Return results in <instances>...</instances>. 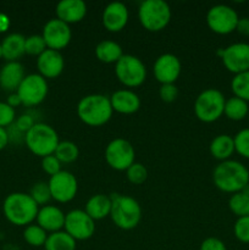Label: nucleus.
Masks as SVG:
<instances>
[{
  "mask_svg": "<svg viewBox=\"0 0 249 250\" xmlns=\"http://www.w3.org/2000/svg\"><path fill=\"white\" fill-rule=\"evenodd\" d=\"M228 208L236 216H249V195L244 192L234 193L229 198Z\"/></svg>",
  "mask_w": 249,
  "mask_h": 250,
  "instance_id": "32",
  "label": "nucleus"
},
{
  "mask_svg": "<svg viewBox=\"0 0 249 250\" xmlns=\"http://www.w3.org/2000/svg\"><path fill=\"white\" fill-rule=\"evenodd\" d=\"M212 181L217 189L225 193L242 192L249 183V171L237 160L221 161L212 171Z\"/></svg>",
  "mask_w": 249,
  "mask_h": 250,
  "instance_id": "1",
  "label": "nucleus"
},
{
  "mask_svg": "<svg viewBox=\"0 0 249 250\" xmlns=\"http://www.w3.org/2000/svg\"><path fill=\"white\" fill-rule=\"evenodd\" d=\"M2 58V49H1V44H0V59Z\"/></svg>",
  "mask_w": 249,
  "mask_h": 250,
  "instance_id": "47",
  "label": "nucleus"
},
{
  "mask_svg": "<svg viewBox=\"0 0 249 250\" xmlns=\"http://www.w3.org/2000/svg\"><path fill=\"white\" fill-rule=\"evenodd\" d=\"M224 115H226L227 119L232 120V121H242L243 119H246L247 115H249L248 103L233 95V97L226 99Z\"/></svg>",
  "mask_w": 249,
  "mask_h": 250,
  "instance_id": "28",
  "label": "nucleus"
},
{
  "mask_svg": "<svg viewBox=\"0 0 249 250\" xmlns=\"http://www.w3.org/2000/svg\"><path fill=\"white\" fill-rule=\"evenodd\" d=\"M9 142H10V137H9V132H7V129L0 127V150L6 148Z\"/></svg>",
  "mask_w": 249,
  "mask_h": 250,
  "instance_id": "44",
  "label": "nucleus"
},
{
  "mask_svg": "<svg viewBox=\"0 0 249 250\" xmlns=\"http://www.w3.org/2000/svg\"><path fill=\"white\" fill-rule=\"evenodd\" d=\"M63 229L76 242L87 241L94 234L95 221L84 210L75 209L66 214Z\"/></svg>",
  "mask_w": 249,
  "mask_h": 250,
  "instance_id": "12",
  "label": "nucleus"
},
{
  "mask_svg": "<svg viewBox=\"0 0 249 250\" xmlns=\"http://www.w3.org/2000/svg\"><path fill=\"white\" fill-rule=\"evenodd\" d=\"M98 60L104 63H116L124 55L121 45L114 41H102L95 46Z\"/></svg>",
  "mask_w": 249,
  "mask_h": 250,
  "instance_id": "26",
  "label": "nucleus"
},
{
  "mask_svg": "<svg viewBox=\"0 0 249 250\" xmlns=\"http://www.w3.org/2000/svg\"><path fill=\"white\" fill-rule=\"evenodd\" d=\"M222 63L229 72L238 73L249 71V44L233 43L219 50Z\"/></svg>",
  "mask_w": 249,
  "mask_h": 250,
  "instance_id": "14",
  "label": "nucleus"
},
{
  "mask_svg": "<svg viewBox=\"0 0 249 250\" xmlns=\"http://www.w3.org/2000/svg\"><path fill=\"white\" fill-rule=\"evenodd\" d=\"M65 216L62 210L55 205H44L39 208L37 215V225L41 226L48 233L61 231L65 226Z\"/></svg>",
  "mask_w": 249,
  "mask_h": 250,
  "instance_id": "19",
  "label": "nucleus"
},
{
  "mask_svg": "<svg viewBox=\"0 0 249 250\" xmlns=\"http://www.w3.org/2000/svg\"><path fill=\"white\" fill-rule=\"evenodd\" d=\"M84 211L94 221L103 220L106 216H110V211H111V198L105 194L93 195L85 203Z\"/></svg>",
  "mask_w": 249,
  "mask_h": 250,
  "instance_id": "24",
  "label": "nucleus"
},
{
  "mask_svg": "<svg viewBox=\"0 0 249 250\" xmlns=\"http://www.w3.org/2000/svg\"><path fill=\"white\" fill-rule=\"evenodd\" d=\"M210 154L214 156L216 160L226 161L229 160L232 154L236 151L234 149V141L233 137L229 134H219L215 137L210 143Z\"/></svg>",
  "mask_w": 249,
  "mask_h": 250,
  "instance_id": "25",
  "label": "nucleus"
},
{
  "mask_svg": "<svg viewBox=\"0 0 249 250\" xmlns=\"http://www.w3.org/2000/svg\"><path fill=\"white\" fill-rule=\"evenodd\" d=\"M142 26L149 32H160L171 20V7L164 0H144L138 9Z\"/></svg>",
  "mask_w": 249,
  "mask_h": 250,
  "instance_id": "6",
  "label": "nucleus"
},
{
  "mask_svg": "<svg viewBox=\"0 0 249 250\" xmlns=\"http://www.w3.org/2000/svg\"><path fill=\"white\" fill-rule=\"evenodd\" d=\"M29 195L33 198L37 204L42 205V207L46 205L51 200L50 189H49V185L46 182H37L36 185H33Z\"/></svg>",
  "mask_w": 249,
  "mask_h": 250,
  "instance_id": "35",
  "label": "nucleus"
},
{
  "mask_svg": "<svg viewBox=\"0 0 249 250\" xmlns=\"http://www.w3.org/2000/svg\"><path fill=\"white\" fill-rule=\"evenodd\" d=\"M54 155L59 159L61 164H71L77 160L80 150H78L77 144H75L73 142L62 141L56 146Z\"/></svg>",
  "mask_w": 249,
  "mask_h": 250,
  "instance_id": "29",
  "label": "nucleus"
},
{
  "mask_svg": "<svg viewBox=\"0 0 249 250\" xmlns=\"http://www.w3.org/2000/svg\"><path fill=\"white\" fill-rule=\"evenodd\" d=\"M10 28V19L7 15L0 12V33H4Z\"/></svg>",
  "mask_w": 249,
  "mask_h": 250,
  "instance_id": "45",
  "label": "nucleus"
},
{
  "mask_svg": "<svg viewBox=\"0 0 249 250\" xmlns=\"http://www.w3.org/2000/svg\"><path fill=\"white\" fill-rule=\"evenodd\" d=\"M42 168L49 176H54L61 171V163L55 155H48L45 158H42Z\"/></svg>",
  "mask_w": 249,
  "mask_h": 250,
  "instance_id": "39",
  "label": "nucleus"
},
{
  "mask_svg": "<svg viewBox=\"0 0 249 250\" xmlns=\"http://www.w3.org/2000/svg\"><path fill=\"white\" fill-rule=\"evenodd\" d=\"M248 185H249V183H248Z\"/></svg>",
  "mask_w": 249,
  "mask_h": 250,
  "instance_id": "48",
  "label": "nucleus"
},
{
  "mask_svg": "<svg viewBox=\"0 0 249 250\" xmlns=\"http://www.w3.org/2000/svg\"><path fill=\"white\" fill-rule=\"evenodd\" d=\"M136 151L133 146L124 138H115L105 148V160L116 171H126L134 164Z\"/></svg>",
  "mask_w": 249,
  "mask_h": 250,
  "instance_id": "10",
  "label": "nucleus"
},
{
  "mask_svg": "<svg viewBox=\"0 0 249 250\" xmlns=\"http://www.w3.org/2000/svg\"><path fill=\"white\" fill-rule=\"evenodd\" d=\"M46 44L44 42L42 34H33L26 38L24 42V53L29 55L39 56L42 53L46 50Z\"/></svg>",
  "mask_w": 249,
  "mask_h": 250,
  "instance_id": "34",
  "label": "nucleus"
},
{
  "mask_svg": "<svg viewBox=\"0 0 249 250\" xmlns=\"http://www.w3.org/2000/svg\"><path fill=\"white\" fill-rule=\"evenodd\" d=\"M51 199L58 203H68L76 197L78 190V182L73 173L62 171L51 176L48 182Z\"/></svg>",
  "mask_w": 249,
  "mask_h": 250,
  "instance_id": "13",
  "label": "nucleus"
},
{
  "mask_svg": "<svg viewBox=\"0 0 249 250\" xmlns=\"http://www.w3.org/2000/svg\"><path fill=\"white\" fill-rule=\"evenodd\" d=\"M199 250H227L226 244L216 237H209L200 244Z\"/></svg>",
  "mask_w": 249,
  "mask_h": 250,
  "instance_id": "42",
  "label": "nucleus"
},
{
  "mask_svg": "<svg viewBox=\"0 0 249 250\" xmlns=\"http://www.w3.org/2000/svg\"><path fill=\"white\" fill-rule=\"evenodd\" d=\"M234 237L242 243H249V216L238 217L233 226Z\"/></svg>",
  "mask_w": 249,
  "mask_h": 250,
  "instance_id": "37",
  "label": "nucleus"
},
{
  "mask_svg": "<svg viewBox=\"0 0 249 250\" xmlns=\"http://www.w3.org/2000/svg\"><path fill=\"white\" fill-rule=\"evenodd\" d=\"M46 48L60 51L70 44L72 38L70 24L65 23L59 19H51L44 24L42 33Z\"/></svg>",
  "mask_w": 249,
  "mask_h": 250,
  "instance_id": "15",
  "label": "nucleus"
},
{
  "mask_svg": "<svg viewBox=\"0 0 249 250\" xmlns=\"http://www.w3.org/2000/svg\"><path fill=\"white\" fill-rule=\"evenodd\" d=\"M56 19L65 23H77L87 15V5L83 0H61L55 7Z\"/></svg>",
  "mask_w": 249,
  "mask_h": 250,
  "instance_id": "20",
  "label": "nucleus"
},
{
  "mask_svg": "<svg viewBox=\"0 0 249 250\" xmlns=\"http://www.w3.org/2000/svg\"><path fill=\"white\" fill-rule=\"evenodd\" d=\"M115 75L126 87H139L146 78V67L143 61L137 56L124 54L115 63Z\"/></svg>",
  "mask_w": 249,
  "mask_h": 250,
  "instance_id": "8",
  "label": "nucleus"
},
{
  "mask_svg": "<svg viewBox=\"0 0 249 250\" xmlns=\"http://www.w3.org/2000/svg\"><path fill=\"white\" fill-rule=\"evenodd\" d=\"M231 89L234 97L249 102V71L234 75L231 81Z\"/></svg>",
  "mask_w": 249,
  "mask_h": 250,
  "instance_id": "31",
  "label": "nucleus"
},
{
  "mask_svg": "<svg viewBox=\"0 0 249 250\" xmlns=\"http://www.w3.org/2000/svg\"><path fill=\"white\" fill-rule=\"evenodd\" d=\"M239 21L236 10L225 4L214 5L208 10L207 23L208 27L216 34H229L236 31Z\"/></svg>",
  "mask_w": 249,
  "mask_h": 250,
  "instance_id": "11",
  "label": "nucleus"
},
{
  "mask_svg": "<svg viewBox=\"0 0 249 250\" xmlns=\"http://www.w3.org/2000/svg\"><path fill=\"white\" fill-rule=\"evenodd\" d=\"M6 103L10 105V106L14 107V109L16 106H19V105H21V100H20L19 95H17L16 92L11 93V94L9 95V98H7V102Z\"/></svg>",
  "mask_w": 249,
  "mask_h": 250,
  "instance_id": "46",
  "label": "nucleus"
},
{
  "mask_svg": "<svg viewBox=\"0 0 249 250\" xmlns=\"http://www.w3.org/2000/svg\"><path fill=\"white\" fill-rule=\"evenodd\" d=\"M16 121V111L7 103L0 102V127L5 128Z\"/></svg>",
  "mask_w": 249,
  "mask_h": 250,
  "instance_id": "38",
  "label": "nucleus"
},
{
  "mask_svg": "<svg viewBox=\"0 0 249 250\" xmlns=\"http://www.w3.org/2000/svg\"><path fill=\"white\" fill-rule=\"evenodd\" d=\"M24 77L26 75L22 63L19 61H10L0 70V87L6 92L15 93Z\"/></svg>",
  "mask_w": 249,
  "mask_h": 250,
  "instance_id": "22",
  "label": "nucleus"
},
{
  "mask_svg": "<svg viewBox=\"0 0 249 250\" xmlns=\"http://www.w3.org/2000/svg\"><path fill=\"white\" fill-rule=\"evenodd\" d=\"M48 82L39 73L27 75L16 90L21 104L27 107L37 106L43 103L48 95Z\"/></svg>",
  "mask_w": 249,
  "mask_h": 250,
  "instance_id": "9",
  "label": "nucleus"
},
{
  "mask_svg": "<svg viewBox=\"0 0 249 250\" xmlns=\"http://www.w3.org/2000/svg\"><path fill=\"white\" fill-rule=\"evenodd\" d=\"M110 217L119 229L129 231L138 226L142 219V208L134 198L129 195L112 194Z\"/></svg>",
  "mask_w": 249,
  "mask_h": 250,
  "instance_id": "4",
  "label": "nucleus"
},
{
  "mask_svg": "<svg viewBox=\"0 0 249 250\" xmlns=\"http://www.w3.org/2000/svg\"><path fill=\"white\" fill-rule=\"evenodd\" d=\"M24 143L34 155L45 158L53 155L59 146V134L50 125L36 122L34 126L24 134Z\"/></svg>",
  "mask_w": 249,
  "mask_h": 250,
  "instance_id": "5",
  "label": "nucleus"
},
{
  "mask_svg": "<svg viewBox=\"0 0 249 250\" xmlns=\"http://www.w3.org/2000/svg\"><path fill=\"white\" fill-rule=\"evenodd\" d=\"M37 68L39 75L43 76L45 80L59 77L65 68V60L60 51L46 49L44 53L37 58Z\"/></svg>",
  "mask_w": 249,
  "mask_h": 250,
  "instance_id": "17",
  "label": "nucleus"
},
{
  "mask_svg": "<svg viewBox=\"0 0 249 250\" xmlns=\"http://www.w3.org/2000/svg\"><path fill=\"white\" fill-rule=\"evenodd\" d=\"M110 98L104 94H89L78 102L77 115L83 124L99 127L109 122L112 116Z\"/></svg>",
  "mask_w": 249,
  "mask_h": 250,
  "instance_id": "3",
  "label": "nucleus"
},
{
  "mask_svg": "<svg viewBox=\"0 0 249 250\" xmlns=\"http://www.w3.org/2000/svg\"><path fill=\"white\" fill-rule=\"evenodd\" d=\"M129 14L126 5L121 1H114L106 5L103 11V26L109 32H120L126 27Z\"/></svg>",
  "mask_w": 249,
  "mask_h": 250,
  "instance_id": "18",
  "label": "nucleus"
},
{
  "mask_svg": "<svg viewBox=\"0 0 249 250\" xmlns=\"http://www.w3.org/2000/svg\"><path fill=\"white\" fill-rule=\"evenodd\" d=\"M234 149L243 158L249 159V128L241 129L233 137Z\"/></svg>",
  "mask_w": 249,
  "mask_h": 250,
  "instance_id": "36",
  "label": "nucleus"
},
{
  "mask_svg": "<svg viewBox=\"0 0 249 250\" xmlns=\"http://www.w3.org/2000/svg\"><path fill=\"white\" fill-rule=\"evenodd\" d=\"M110 98L112 110L119 114L131 115L134 114L141 107V99L138 94L133 90L129 89H120L112 93Z\"/></svg>",
  "mask_w": 249,
  "mask_h": 250,
  "instance_id": "21",
  "label": "nucleus"
},
{
  "mask_svg": "<svg viewBox=\"0 0 249 250\" xmlns=\"http://www.w3.org/2000/svg\"><path fill=\"white\" fill-rule=\"evenodd\" d=\"M77 242L65 231L49 233L44 249L45 250H76Z\"/></svg>",
  "mask_w": 249,
  "mask_h": 250,
  "instance_id": "27",
  "label": "nucleus"
},
{
  "mask_svg": "<svg viewBox=\"0 0 249 250\" xmlns=\"http://www.w3.org/2000/svg\"><path fill=\"white\" fill-rule=\"evenodd\" d=\"M39 211V205L27 193L15 192L7 195L2 203V212L15 226H28L33 224Z\"/></svg>",
  "mask_w": 249,
  "mask_h": 250,
  "instance_id": "2",
  "label": "nucleus"
},
{
  "mask_svg": "<svg viewBox=\"0 0 249 250\" xmlns=\"http://www.w3.org/2000/svg\"><path fill=\"white\" fill-rule=\"evenodd\" d=\"M48 232L44 231L41 226L37 224L28 225L23 229V239L27 244L31 247H44L46 238H48Z\"/></svg>",
  "mask_w": 249,
  "mask_h": 250,
  "instance_id": "30",
  "label": "nucleus"
},
{
  "mask_svg": "<svg viewBox=\"0 0 249 250\" xmlns=\"http://www.w3.org/2000/svg\"><path fill=\"white\" fill-rule=\"evenodd\" d=\"M182 65L180 59L170 53L159 56L153 66L154 76L161 84H173L180 77Z\"/></svg>",
  "mask_w": 249,
  "mask_h": 250,
  "instance_id": "16",
  "label": "nucleus"
},
{
  "mask_svg": "<svg viewBox=\"0 0 249 250\" xmlns=\"http://www.w3.org/2000/svg\"><path fill=\"white\" fill-rule=\"evenodd\" d=\"M127 180L132 183V185H143L148 178V171L146 167L141 163H134L129 166L126 170Z\"/></svg>",
  "mask_w": 249,
  "mask_h": 250,
  "instance_id": "33",
  "label": "nucleus"
},
{
  "mask_svg": "<svg viewBox=\"0 0 249 250\" xmlns=\"http://www.w3.org/2000/svg\"><path fill=\"white\" fill-rule=\"evenodd\" d=\"M226 98L215 88L203 90L194 102V114L198 120L205 124L217 121L224 115Z\"/></svg>",
  "mask_w": 249,
  "mask_h": 250,
  "instance_id": "7",
  "label": "nucleus"
},
{
  "mask_svg": "<svg viewBox=\"0 0 249 250\" xmlns=\"http://www.w3.org/2000/svg\"><path fill=\"white\" fill-rule=\"evenodd\" d=\"M177 95L178 89L175 85V83L173 84H161L160 89H159V97L165 103L175 102Z\"/></svg>",
  "mask_w": 249,
  "mask_h": 250,
  "instance_id": "40",
  "label": "nucleus"
},
{
  "mask_svg": "<svg viewBox=\"0 0 249 250\" xmlns=\"http://www.w3.org/2000/svg\"><path fill=\"white\" fill-rule=\"evenodd\" d=\"M34 124H36V122H34L33 117H32L31 115L23 114V115H21V116L17 117L16 121H15L14 126L16 127V128L19 129L21 133L26 134L27 132H28L29 129L34 126Z\"/></svg>",
  "mask_w": 249,
  "mask_h": 250,
  "instance_id": "41",
  "label": "nucleus"
},
{
  "mask_svg": "<svg viewBox=\"0 0 249 250\" xmlns=\"http://www.w3.org/2000/svg\"><path fill=\"white\" fill-rule=\"evenodd\" d=\"M236 31L241 33L242 36L249 37V17H243L239 19L238 23H237Z\"/></svg>",
  "mask_w": 249,
  "mask_h": 250,
  "instance_id": "43",
  "label": "nucleus"
},
{
  "mask_svg": "<svg viewBox=\"0 0 249 250\" xmlns=\"http://www.w3.org/2000/svg\"><path fill=\"white\" fill-rule=\"evenodd\" d=\"M24 42L26 37L20 33H10L2 39L1 49L2 58L10 62V61H17L24 53Z\"/></svg>",
  "mask_w": 249,
  "mask_h": 250,
  "instance_id": "23",
  "label": "nucleus"
}]
</instances>
